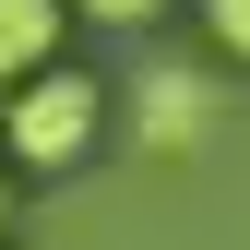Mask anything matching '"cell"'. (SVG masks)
Returning <instances> with one entry per match:
<instances>
[{
    "instance_id": "cell-1",
    "label": "cell",
    "mask_w": 250,
    "mask_h": 250,
    "mask_svg": "<svg viewBox=\"0 0 250 250\" xmlns=\"http://www.w3.org/2000/svg\"><path fill=\"white\" fill-rule=\"evenodd\" d=\"M96 119H107V96H96V72H72V60H60V72H36V83H12V96H0V155H12V167H83V143H96Z\"/></svg>"
},
{
    "instance_id": "cell-2",
    "label": "cell",
    "mask_w": 250,
    "mask_h": 250,
    "mask_svg": "<svg viewBox=\"0 0 250 250\" xmlns=\"http://www.w3.org/2000/svg\"><path fill=\"white\" fill-rule=\"evenodd\" d=\"M131 107H143V143H155V155H191V143L214 131V83H203V72H143Z\"/></svg>"
},
{
    "instance_id": "cell-3",
    "label": "cell",
    "mask_w": 250,
    "mask_h": 250,
    "mask_svg": "<svg viewBox=\"0 0 250 250\" xmlns=\"http://www.w3.org/2000/svg\"><path fill=\"white\" fill-rule=\"evenodd\" d=\"M60 36H72V0H0V96L60 72Z\"/></svg>"
},
{
    "instance_id": "cell-4",
    "label": "cell",
    "mask_w": 250,
    "mask_h": 250,
    "mask_svg": "<svg viewBox=\"0 0 250 250\" xmlns=\"http://www.w3.org/2000/svg\"><path fill=\"white\" fill-rule=\"evenodd\" d=\"M203 36H214V48H227V60H238V72H250V0H203Z\"/></svg>"
},
{
    "instance_id": "cell-5",
    "label": "cell",
    "mask_w": 250,
    "mask_h": 250,
    "mask_svg": "<svg viewBox=\"0 0 250 250\" xmlns=\"http://www.w3.org/2000/svg\"><path fill=\"white\" fill-rule=\"evenodd\" d=\"M72 12H83V24H155L167 0H72Z\"/></svg>"
},
{
    "instance_id": "cell-6",
    "label": "cell",
    "mask_w": 250,
    "mask_h": 250,
    "mask_svg": "<svg viewBox=\"0 0 250 250\" xmlns=\"http://www.w3.org/2000/svg\"><path fill=\"white\" fill-rule=\"evenodd\" d=\"M0 227H12V155H0Z\"/></svg>"
}]
</instances>
